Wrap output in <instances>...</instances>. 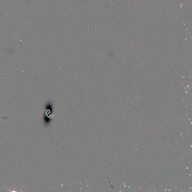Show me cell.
Returning a JSON list of instances; mask_svg holds the SVG:
<instances>
[{"label": "cell", "mask_w": 192, "mask_h": 192, "mask_svg": "<svg viewBox=\"0 0 192 192\" xmlns=\"http://www.w3.org/2000/svg\"><path fill=\"white\" fill-rule=\"evenodd\" d=\"M45 113L44 114V122L46 125H48L50 122L52 120V116L53 113L52 109V105L51 103H47L45 106Z\"/></svg>", "instance_id": "1"}]
</instances>
